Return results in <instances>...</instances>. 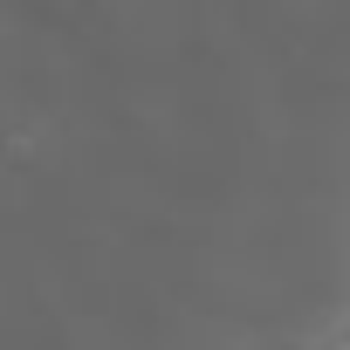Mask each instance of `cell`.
I'll return each instance as SVG.
<instances>
[]
</instances>
